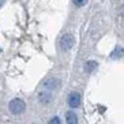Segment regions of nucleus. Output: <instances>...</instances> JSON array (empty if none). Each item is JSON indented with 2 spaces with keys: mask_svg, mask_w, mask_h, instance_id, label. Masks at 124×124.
<instances>
[{
  "mask_svg": "<svg viewBox=\"0 0 124 124\" xmlns=\"http://www.w3.org/2000/svg\"><path fill=\"white\" fill-rule=\"evenodd\" d=\"M112 56L113 59H120L121 56H123V48L121 46H117L116 49H115V52H112Z\"/></svg>",
  "mask_w": 124,
  "mask_h": 124,
  "instance_id": "nucleus-8",
  "label": "nucleus"
},
{
  "mask_svg": "<svg viewBox=\"0 0 124 124\" xmlns=\"http://www.w3.org/2000/svg\"><path fill=\"white\" fill-rule=\"evenodd\" d=\"M74 45V38L71 34H64L60 40V46H62L63 51H68L70 48Z\"/></svg>",
  "mask_w": 124,
  "mask_h": 124,
  "instance_id": "nucleus-2",
  "label": "nucleus"
},
{
  "mask_svg": "<svg viewBox=\"0 0 124 124\" xmlns=\"http://www.w3.org/2000/svg\"><path fill=\"white\" fill-rule=\"evenodd\" d=\"M68 105L71 108H78L80 105V94L79 93H71L68 95Z\"/></svg>",
  "mask_w": 124,
  "mask_h": 124,
  "instance_id": "nucleus-3",
  "label": "nucleus"
},
{
  "mask_svg": "<svg viewBox=\"0 0 124 124\" xmlns=\"http://www.w3.org/2000/svg\"><path fill=\"white\" fill-rule=\"evenodd\" d=\"M57 86H59L57 79H49L46 82H44V87H48V89H55Z\"/></svg>",
  "mask_w": 124,
  "mask_h": 124,
  "instance_id": "nucleus-7",
  "label": "nucleus"
},
{
  "mask_svg": "<svg viewBox=\"0 0 124 124\" xmlns=\"http://www.w3.org/2000/svg\"><path fill=\"white\" fill-rule=\"evenodd\" d=\"M97 67H98L97 62H87V63H86V66H85V70H86L89 74H91L93 71L97 70Z\"/></svg>",
  "mask_w": 124,
  "mask_h": 124,
  "instance_id": "nucleus-5",
  "label": "nucleus"
},
{
  "mask_svg": "<svg viewBox=\"0 0 124 124\" xmlns=\"http://www.w3.org/2000/svg\"><path fill=\"white\" fill-rule=\"evenodd\" d=\"M66 120L68 124H77L78 123V117L75 116V113L72 112H68L67 113V116H66Z\"/></svg>",
  "mask_w": 124,
  "mask_h": 124,
  "instance_id": "nucleus-6",
  "label": "nucleus"
},
{
  "mask_svg": "<svg viewBox=\"0 0 124 124\" xmlns=\"http://www.w3.org/2000/svg\"><path fill=\"white\" fill-rule=\"evenodd\" d=\"M51 123L52 124H60V119H59V117H53L51 120Z\"/></svg>",
  "mask_w": 124,
  "mask_h": 124,
  "instance_id": "nucleus-10",
  "label": "nucleus"
},
{
  "mask_svg": "<svg viewBox=\"0 0 124 124\" xmlns=\"http://www.w3.org/2000/svg\"><path fill=\"white\" fill-rule=\"evenodd\" d=\"M25 102L22 101L21 98H14L11 102H10V105H8V109L10 112L14 113V115H19V113H22L25 110Z\"/></svg>",
  "mask_w": 124,
  "mask_h": 124,
  "instance_id": "nucleus-1",
  "label": "nucleus"
},
{
  "mask_svg": "<svg viewBox=\"0 0 124 124\" xmlns=\"http://www.w3.org/2000/svg\"><path fill=\"white\" fill-rule=\"evenodd\" d=\"M38 98L42 104H48V102L52 101V94L51 91H41L40 94H38Z\"/></svg>",
  "mask_w": 124,
  "mask_h": 124,
  "instance_id": "nucleus-4",
  "label": "nucleus"
},
{
  "mask_svg": "<svg viewBox=\"0 0 124 124\" xmlns=\"http://www.w3.org/2000/svg\"><path fill=\"white\" fill-rule=\"evenodd\" d=\"M87 3V0H74V4L80 7V6H85V4Z\"/></svg>",
  "mask_w": 124,
  "mask_h": 124,
  "instance_id": "nucleus-9",
  "label": "nucleus"
},
{
  "mask_svg": "<svg viewBox=\"0 0 124 124\" xmlns=\"http://www.w3.org/2000/svg\"><path fill=\"white\" fill-rule=\"evenodd\" d=\"M1 4H3V0H0V7H1Z\"/></svg>",
  "mask_w": 124,
  "mask_h": 124,
  "instance_id": "nucleus-11",
  "label": "nucleus"
}]
</instances>
